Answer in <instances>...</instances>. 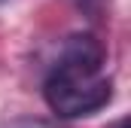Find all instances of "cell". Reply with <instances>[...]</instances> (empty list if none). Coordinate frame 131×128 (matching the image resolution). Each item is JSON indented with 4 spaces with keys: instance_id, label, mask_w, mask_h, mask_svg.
<instances>
[{
    "instance_id": "obj_1",
    "label": "cell",
    "mask_w": 131,
    "mask_h": 128,
    "mask_svg": "<svg viewBox=\"0 0 131 128\" xmlns=\"http://www.w3.org/2000/svg\"><path fill=\"white\" fill-rule=\"evenodd\" d=\"M107 46L95 34H70L43 79V101L58 119H89L113 104Z\"/></svg>"
},
{
    "instance_id": "obj_3",
    "label": "cell",
    "mask_w": 131,
    "mask_h": 128,
    "mask_svg": "<svg viewBox=\"0 0 131 128\" xmlns=\"http://www.w3.org/2000/svg\"><path fill=\"white\" fill-rule=\"evenodd\" d=\"M70 3H73L76 9H82V12H85L89 18H98L101 12H104V9L110 6V0H70Z\"/></svg>"
},
{
    "instance_id": "obj_4",
    "label": "cell",
    "mask_w": 131,
    "mask_h": 128,
    "mask_svg": "<svg viewBox=\"0 0 131 128\" xmlns=\"http://www.w3.org/2000/svg\"><path fill=\"white\" fill-rule=\"evenodd\" d=\"M0 3H6V0H0Z\"/></svg>"
},
{
    "instance_id": "obj_2",
    "label": "cell",
    "mask_w": 131,
    "mask_h": 128,
    "mask_svg": "<svg viewBox=\"0 0 131 128\" xmlns=\"http://www.w3.org/2000/svg\"><path fill=\"white\" fill-rule=\"evenodd\" d=\"M0 128H61V125L49 122V119H37V116H18L9 122H0Z\"/></svg>"
}]
</instances>
